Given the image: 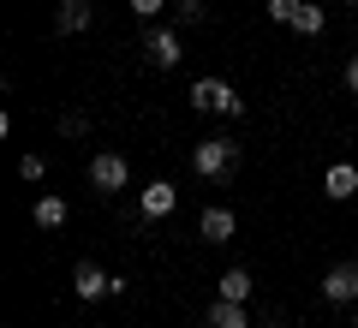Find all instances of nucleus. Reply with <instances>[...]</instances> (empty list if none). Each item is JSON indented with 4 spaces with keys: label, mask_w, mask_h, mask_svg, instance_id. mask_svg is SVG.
Masks as SVG:
<instances>
[{
    "label": "nucleus",
    "mask_w": 358,
    "mask_h": 328,
    "mask_svg": "<svg viewBox=\"0 0 358 328\" xmlns=\"http://www.w3.org/2000/svg\"><path fill=\"white\" fill-rule=\"evenodd\" d=\"M143 48H150V60L162 66V72H173L179 54H185V48H179V30H150V42H143Z\"/></svg>",
    "instance_id": "9"
},
{
    "label": "nucleus",
    "mask_w": 358,
    "mask_h": 328,
    "mask_svg": "<svg viewBox=\"0 0 358 328\" xmlns=\"http://www.w3.org/2000/svg\"><path fill=\"white\" fill-rule=\"evenodd\" d=\"M233 162H239V143H227V138H197V150H192V167L203 179H227Z\"/></svg>",
    "instance_id": "2"
},
{
    "label": "nucleus",
    "mask_w": 358,
    "mask_h": 328,
    "mask_svg": "<svg viewBox=\"0 0 358 328\" xmlns=\"http://www.w3.org/2000/svg\"><path fill=\"white\" fill-rule=\"evenodd\" d=\"M192 108H203V114H221V120L245 114L239 90H233V84H221V78H197V84H192Z\"/></svg>",
    "instance_id": "1"
},
{
    "label": "nucleus",
    "mask_w": 358,
    "mask_h": 328,
    "mask_svg": "<svg viewBox=\"0 0 358 328\" xmlns=\"http://www.w3.org/2000/svg\"><path fill=\"white\" fill-rule=\"evenodd\" d=\"M173 203H179V191L167 185V179H150V185H143V197H138V209L150 215V221H162V215H173Z\"/></svg>",
    "instance_id": "7"
},
{
    "label": "nucleus",
    "mask_w": 358,
    "mask_h": 328,
    "mask_svg": "<svg viewBox=\"0 0 358 328\" xmlns=\"http://www.w3.org/2000/svg\"><path fill=\"white\" fill-rule=\"evenodd\" d=\"M346 90H352V96H358V54H352V60H346Z\"/></svg>",
    "instance_id": "19"
},
{
    "label": "nucleus",
    "mask_w": 358,
    "mask_h": 328,
    "mask_svg": "<svg viewBox=\"0 0 358 328\" xmlns=\"http://www.w3.org/2000/svg\"><path fill=\"white\" fill-rule=\"evenodd\" d=\"M30 215H36V227H42V233L66 227V197H54V191H42V197H36V209H30Z\"/></svg>",
    "instance_id": "11"
},
{
    "label": "nucleus",
    "mask_w": 358,
    "mask_h": 328,
    "mask_svg": "<svg viewBox=\"0 0 358 328\" xmlns=\"http://www.w3.org/2000/svg\"><path fill=\"white\" fill-rule=\"evenodd\" d=\"M197 233H203L209 245H227L233 233H239V215H233V209H221V203H215V209H203V215H197Z\"/></svg>",
    "instance_id": "6"
},
{
    "label": "nucleus",
    "mask_w": 358,
    "mask_h": 328,
    "mask_svg": "<svg viewBox=\"0 0 358 328\" xmlns=\"http://www.w3.org/2000/svg\"><path fill=\"white\" fill-rule=\"evenodd\" d=\"M322 299L329 304H358V263H334L322 275Z\"/></svg>",
    "instance_id": "4"
},
{
    "label": "nucleus",
    "mask_w": 358,
    "mask_h": 328,
    "mask_svg": "<svg viewBox=\"0 0 358 328\" xmlns=\"http://www.w3.org/2000/svg\"><path fill=\"white\" fill-rule=\"evenodd\" d=\"M126 179H131L126 155L102 150V155H96V162H90V185H96V191H126Z\"/></svg>",
    "instance_id": "3"
},
{
    "label": "nucleus",
    "mask_w": 358,
    "mask_h": 328,
    "mask_svg": "<svg viewBox=\"0 0 358 328\" xmlns=\"http://www.w3.org/2000/svg\"><path fill=\"white\" fill-rule=\"evenodd\" d=\"M322 197H334V203L358 197V167H352V162H334L329 173H322Z\"/></svg>",
    "instance_id": "8"
},
{
    "label": "nucleus",
    "mask_w": 358,
    "mask_h": 328,
    "mask_svg": "<svg viewBox=\"0 0 358 328\" xmlns=\"http://www.w3.org/2000/svg\"><path fill=\"white\" fill-rule=\"evenodd\" d=\"M221 299H251V269H227V275H221Z\"/></svg>",
    "instance_id": "13"
},
{
    "label": "nucleus",
    "mask_w": 358,
    "mask_h": 328,
    "mask_svg": "<svg viewBox=\"0 0 358 328\" xmlns=\"http://www.w3.org/2000/svg\"><path fill=\"white\" fill-rule=\"evenodd\" d=\"M179 24H203V0H179Z\"/></svg>",
    "instance_id": "17"
},
{
    "label": "nucleus",
    "mask_w": 358,
    "mask_h": 328,
    "mask_svg": "<svg viewBox=\"0 0 358 328\" xmlns=\"http://www.w3.org/2000/svg\"><path fill=\"white\" fill-rule=\"evenodd\" d=\"M18 173H24V179H30V185H36V179H42V173H48V162H42V155H24V162H18Z\"/></svg>",
    "instance_id": "16"
},
{
    "label": "nucleus",
    "mask_w": 358,
    "mask_h": 328,
    "mask_svg": "<svg viewBox=\"0 0 358 328\" xmlns=\"http://www.w3.org/2000/svg\"><path fill=\"white\" fill-rule=\"evenodd\" d=\"M84 24H90V0H60V6H54V30H60V36H78Z\"/></svg>",
    "instance_id": "10"
},
{
    "label": "nucleus",
    "mask_w": 358,
    "mask_h": 328,
    "mask_svg": "<svg viewBox=\"0 0 358 328\" xmlns=\"http://www.w3.org/2000/svg\"><path fill=\"white\" fill-rule=\"evenodd\" d=\"M299 6H305V0H268V18H275V24H293Z\"/></svg>",
    "instance_id": "15"
},
{
    "label": "nucleus",
    "mask_w": 358,
    "mask_h": 328,
    "mask_svg": "<svg viewBox=\"0 0 358 328\" xmlns=\"http://www.w3.org/2000/svg\"><path fill=\"white\" fill-rule=\"evenodd\" d=\"M352 328H358V304H352Z\"/></svg>",
    "instance_id": "20"
},
{
    "label": "nucleus",
    "mask_w": 358,
    "mask_h": 328,
    "mask_svg": "<svg viewBox=\"0 0 358 328\" xmlns=\"http://www.w3.org/2000/svg\"><path fill=\"white\" fill-rule=\"evenodd\" d=\"M162 6H167V0H131V13H138V18H155Z\"/></svg>",
    "instance_id": "18"
},
{
    "label": "nucleus",
    "mask_w": 358,
    "mask_h": 328,
    "mask_svg": "<svg viewBox=\"0 0 358 328\" xmlns=\"http://www.w3.org/2000/svg\"><path fill=\"white\" fill-rule=\"evenodd\" d=\"M72 292H78L84 304H96V299H108V292H114V275H102L96 263H78V269H72Z\"/></svg>",
    "instance_id": "5"
},
{
    "label": "nucleus",
    "mask_w": 358,
    "mask_h": 328,
    "mask_svg": "<svg viewBox=\"0 0 358 328\" xmlns=\"http://www.w3.org/2000/svg\"><path fill=\"white\" fill-rule=\"evenodd\" d=\"M209 328H251V316H245L239 299H215V311H209Z\"/></svg>",
    "instance_id": "12"
},
{
    "label": "nucleus",
    "mask_w": 358,
    "mask_h": 328,
    "mask_svg": "<svg viewBox=\"0 0 358 328\" xmlns=\"http://www.w3.org/2000/svg\"><path fill=\"white\" fill-rule=\"evenodd\" d=\"M293 30H299V36H322V6H317V0H305V6H299Z\"/></svg>",
    "instance_id": "14"
}]
</instances>
